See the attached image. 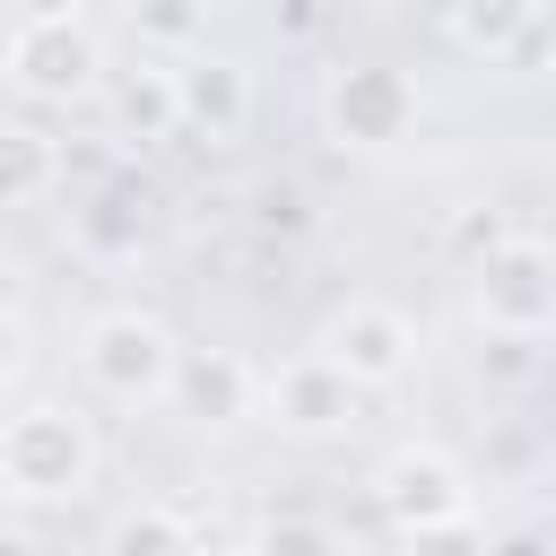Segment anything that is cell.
Masks as SVG:
<instances>
[{"instance_id":"3","label":"cell","mask_w":556,"mask_h":556,"mask_svg":"<svg viewBox=\"0 0 556 556\" xmlns=\"http://www.w3.org/2000/svg\"><path fill=\"white\" fill-rule=\"evenodd\" d=\"M478 321L504 330V339L547 330L556 321V252L530 243V235H513L504 252H486L478 261Z\"/></svg>"},{"instance_id":"5","label":"cell","mask_w":556,"mask_h":556,"mask_svg":"<svg viewBox=\"0 0 556 556\" xmlns=\"http://www.w3.org/2000/svg\"><path fill=\"white\" fill-rule=\"evenodd\" d=\"M261 400H269V417L287 426V434H339L348 417H356V400H365V382L330 356V348H304V356H287L269 382H261Z\"/></svg>"},{"instance_id":"13","label":"cell","mask_w":556,"mask_h":556,"mask_svg":"<svg viewBox=\"0 0 556 556\" xmlns=\"http://www.w3.org/2000/svg\"><path fill=\"white\" fill-rule=\"evenodd\" d=\"M443 9H452V35L469 52H513L539 26V0H443Z\"/></svg>"},{"instance_id":"21","label":"cell","mask_w":556,"mask_h":556,"mask_svg":"<svg viewBox=\"0 0 556 556\" xmlns=\"http://www.w3.org/2000/svg\"><path fill=\"white\" fill-rule=\"evenodd\" d=\"M26 556H70V547H26Z\"/></svg>"},{"instance_id":"11","label":"cell","mask_w":556,"mask_h":556,"mask_svg":"<svg viewBox=\"0 0 556 556\" xmlns=\"http://www.w3.org/2000/svg\"><path fill=\"white\" fill-rule=\"evenodd\" d=\"M113 122H122V139H139V148H148V139H174V130H182V78H174V70H148V61L122 70V78H113Z\"/></svg>"},{"instance_id":"14","label":"cell","mask_w":556,"mask_h":556,"mask_svg":"<svg viewBox=\"0 0 556 556\" xmlns=\"http://www.w3.org/2000/svg\"><path fill=\"white\" fill-rule=\"evenodd\" d=\"M130 26L156 52H200L208 43V0H130Z\"/></svg>"},{"instance_id":"12","label":"cell","mask_w":556,"mask_h":556,"mask_svg":"<svg viewBox=\"0 0 556 556\" xmlns=\"http://www.w3.org/2000/svg\"><path fill=\"white\" fill-rule=\"evenodd\" d=\"M52 182H61V148H52L35 122H9V130H0V200H9V208H35Z\"/></svg>"},{"instance_id":"15","label":"cell","mask_w":556,"mask_h":556,"mask_svg":"<svg viewBox=\"0 0 556 556\" xmlns=\"http://www.w3.org/2000/svg\"><path fill=\"white\" fill-rule=\"evenodd\" d=\"M96 556H191V530H182L165 504H139V513H122V521L104 530Z\"/></svg>"},{"instance_id":"2","label":"cell","mask_w":556,"mask_h":556,"mask_svg":"<svg viewBox=\"0 0 556 556\" xmlns=\"http://www.w3.org/2000/svg\"><path fill=\"white\" fill-rule=\"evenodd\" d=\"M78 365H87V382L104 400H130L139 408V400H165L174 391L182 348H174V330L156 313H96L87 339H78Z\"/></svg>"},{"instance_id":"19","label":"cell","mask_w":556,"mask_h":556,"mask_svg":"<svg viewBox=\"0 0 556 556\" xmlns=\"http://www.w3.org/2000/svg\"><path fill=\"white\" fill-rule=\"evenodd\" d=\"M261 217H269V226H304V191H295V182H269V191H261Z\"/></svg>"},{"instance_id":"16","label":"cell","mask_w":556,"mask_h":556,"mask_svg":"<svg viewBox=\"0 0 556 556\" xmlns=\"http://www.w3.org/2000/svg\"><path fill=\"white\" fill-rule=\"evenodd\" d=\"M252 556H339V539L321 521H304V513H278V521L252 530Z\"/></svg>"},{"instance_id":"8","label":"cell","mask_w":556,"mask_h":556,"mask_svg":"<svg viewBox=\"0 0 556 556\" xmlns=\"http://www.w3.org/2000/svg\"><path fill=\"white\" fill-rule=\"evenodd\" d=\"M321 348L365 382V391H382V382H400L408 365H417V321L400 313V304H339L330 313V330H321Z\"/></svg>"},{"instance_id":"4","label":"cell","mask_w":556,"mask_h":556,"mask_svg":"<svg viewBox=\"0 0 556 556\" xmlns=\"http://www.w3.org/2000/svg\"><path fill=\"white\" fill-rule=\"evenodd\" d=\"M374 504H382V521L408 539V530L460 521V513H469V478H460V460H452V452L408 443V452H391V460L374 469Z\"/></svg>"},{"instance_id":"18","label":"cell","mask_w":556,"mask_h":556,"mask_svg":"<svg viewBox=\"0 0 556 556\" xmlns=\"http://www.w3.org/2000/svg\"><path fill=\"white\" fill-rule=\"evenodd\" d=\"M504 243H513V226H504L495 208H486V217H460V226H452V252H469V261H486V252H504Z\"/></svg>"},{"instance_id":"10","label":"cell","mask_w":556,"mask_h":556,"mask_svg":"<svg viewBox=\"0 0 556 556\" xmlns=\"http://www.w3.org/2000/svg\"><path fill=\"white\" fill-rule=\"evenodd\" d=\"M252 365L235 356V348H191L182 356V374H174V400H182V417H200V426H235V417H252Z\"/></svg>"},{"instance_id":"17","label":"cell","mask_w":556,"mask_h":556,"mask_svg":"<svg viewBox=\"0 0 556 556\" xmlns=\"http://www.w3.org/2000/svg\"><path fill=\"white\" fill-rule=\"evenodd\" d=\"M400 556H486V530H478V513H460V521L408 530V539H400Z\"/></svg>"},{"instance_id":"22","label":"cell","mask_w":556,"mask_h":556,"mask_svg":"<svg viewBox=\"0 0 556 556\" xmlns=\"http://www.w3.org/2000/svg\"><path fill=\"white\" fill-rule=\"evenodd\" d=\"M547 339H556V321H547Z\"/></svg>"},{"instance_id":"1","label":"cell","mask_w":556,"mask_h":556,"mask_svg":"<svg viewBox=\"0 0 556 556\" xmlns=\"http://www.w3.org/2000/svg\"><path fill=\"white\" fill-rule=\"evenodd\" d=\"M0 478H9V495H26V504L87 495V478H96V434H87V417H78L70 400H26V408H9V426H0Z\"/></svg>"},{"instance_id":"7","label":"cell","mask_w":556,"mask_h":556,"mask_svg":"<svg viewBox=\"0 0 556 556\" xmlns=\"http://www.w3.org/2000/svg\"><path fill=\"white\" fill-rule=\"evenodd\" d=\"M9 87L26 104H70L96 87V35L70 26H9Z\"/></svg>"},{"instance_id":"9","label":"cell","mask_w":556,"mask_h":556,"mask_svg":"<svg viewBox=\"0 0 556 556\" xmlns=\"http://www.w3.org/2000/svg\"><path fill=\"white\" fill-rule=\"evenodd\" d=\"M174 78H182V130H200L208 148L243 139V122H252V70H243V61H226V52H191Z\"/></svg>"},{"instance_id":"20","label":"cell","mask_w":556,"mask_h":556,"mask_svg":"<svg viewBox=\"0 0 556 556\" xmlns=\"http://www.w3.org/2000/svg\"><path fill=\"white\" fill-rule=\"evenodd\" d=\"M78 0H17V26H70Z\"/></svg>"},{"instance_id":"6","label":"cell","mask_w":556,"mask_h":556,"mask_svg":"<svg viewBox=\"0 0 556 556\" xmlns=\"http://www.w3.org/2000/svg\"><path fill=\"white\" fill-rule=\"evenodd\" d=\"M408 122H417L408 70H391V61H348V70L330 78V130H339L348 148H391V139H408Z\"/></svg>"}]
</instances>
